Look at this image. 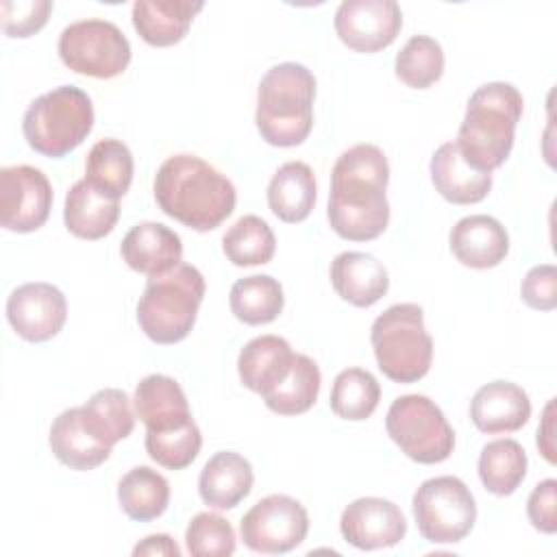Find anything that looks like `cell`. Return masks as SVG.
<instances>
[{"instance_id":"obj_1","label":"cell","mask_w":557,"mask_h":557,"mask_svg":"<svg viewBox=\"0 0 557 557\" xmlns=\"http://www.w3.org/2000/svg\"><path fill=\"white\" fill-rule=\"evenodd\" d=\"M387 183L389 163L379 146L355 144L344 150L331 172V228L348 242L376 239L389 224Z\"/></svg>"},{"instance_id":"obj_2","label":"cell","mask_w":557,"mask_h":557,"mask_svg":"<svg viewBox=\"0 0 557 557\" xmlns=\"http://www.w3.org/2000/svg\"><path fill=\"white\" fill-rule=\"evenodd\" d=\"M154 200L165 215L205 233L218 228L233 213L237 191L218 168L196 154L181 152L159 165Z\"/></svg>"},{"instance_id":"obj_3","label":"cell","mask_w":557,"mask_h":557,"mask_svg":"<svg viewBox=\"0 0 557 557\" xmlns=\"http://www.w3.org/2000/svg\"><path fill=\"white\" fill-rule=\"evenodd\" d=\"M522 107V94L511 83L494 81L481 85L468 100L455 141L461 159L485 174L500 168L513 148Z\"/></svg>"},{"instance_id":"obj_4","label":"cell","mask_w":557,"mask_h":557,"mask_svg":"<svg viewBox=\"0 0 557 557\" xmlns=\"http://www.w3.org/2000/svg\"><path fill=\"white\" fill-rule=\"evenodd\" d=\"M315 76L302 63L272 65L257 89L255 124L259 135L278 148L300 146L313 126Z\"/></svg>"},{"instance_id":"obj_5","label":"cell","mask_w":557,"mask_h":557,"mask_svg":"<svg viewBox=\"0 0 557 557\" xmlns=\"http://www.w3.org/2000/svg\"><path fill=\"white\" fill-rule=\"evenodd\" d=\"M205 276L189 263L150 276L137 302V322L154 344H176L194 329L205 298Z\"/></svg>"},{"instance_id":"obj_6","label":"cell","mask_w":557,"mask_h":557,"mask_svg":"<svg viewBox=\"0 0 557 557\" xmlns=\"http://www.w3.org/2000/svg\"><path fill=\"white\" fill-rule=\"evenodd\" d=\"M94 128V104L87 91L61 85L35 98L22 120L26 144L44 157H65Z\"/></svg>"},{"instance_id":"obj_7","label":"cell","mask_w":557,"mask_h":557,"mask_svg":"<svg viewBox=\"0 0 557 557\" xmlns=\"http://www.w3.org/2000/svg\"><path fill=\"white\" fill-rule=\"evenodd\" d=\"M379 370L394 383L420 381L433 361V339L424 329V311L416 302L387 307L370 331Z\"/></svg>"},{"instance_id":"obj_8","label":"cell","mask_w":557,"mask_h":557,"mask_svg":"<svg viewBox=\"0 0 557 557\" xmlns=\"http://www.w3.org/2000/svg\"><path fill=\"white\" fill-rule=\"evenodd\" d=\"M392 442L418 463H442L455 448V431L442 409L422 394L398 396L385 416Z\"/></svg>"},{"instance_id":"obj_9","label":"cell","mask_w":557,"mask_h":557,"mask_svg":"<svg viewBox=\"0 0 557 557\" xmlns=\"http://www.w3.org/2000/svg\"><path fill=\"white\" fill-rule=\"evenodd\" d=\"M420 535L433 544H457L474 527L476 505L468 485L450 474L420 483L411 498Z\"/></svg>"},{"instance_id":"obj_10","label":"cell","mask_w":557,"mask_h":557,"mask_svg":"<svg viewBox=\"0 0 557 557\" xmlns=\"http://www.w3.org/2000/svg\"><path fill=\"white\" fill-rule=\"evenodd\" d=\"M57 50L65 67L91 78H115L131 63V44L109 20L72 22L61 30Z\"/></svg>"},{"instance_id":"obj_11","label":"cell","mask_w":557,"mask_h":557,"mask_svg":"<svg viewBox=\"0 0 557 557\" xmlns=\"http://www.w3.org/2000/svg\"><path fill=\"white\" fill-rule=\"evenodd\" d=\"M309 533L307 509L287 494L257 500L239 522L244 544L263 555H283L305 542Z\"/></svg>"},{"instance_id":"obj_12","label":"cell","mask_w":557,"mask_h":557,"mask_svg":"<svg viewBox=\"0 0 557 557\" xmlns=\"http://www.w3.org/2000/svg\"><path fill=\"white\" fill-rule=\"evenodd\" d=\"M52 209V185L33 165H9L0 170V224L13 233L41 228Z\"/></svg>"},{"instance_id":"obj_13","label":"cell","mask_w":557,"mask_h":557,"mask_svg":"<svg viewBox=\"0 0 557 557\" xmlns=\"http://www.w3.org/2000/svg\"><path fill=\"white\" fill-rule=\"evenodd\" d=\"M335 33L355 52L387 48L403 28V11L394 0H344L335 11Z\"/></svg>"},{"instance_id":"obj_14","label":"cell","mask_w":557,"mask_h":557,"mask_svg":"<svg viewBox=\"0 0 557 557\" xmlns=\"http://www.w3.org/2000/svg\"><path fill=\"white\" fill-rule=\"evenodd\" d=\"M67 302L59 287L37 281L15 287L7 298V320L26 342H48L63 329Z\"/></svg>"},{"instance_id":"obj_15","label":"cell","mask_w":557,"mask_h":557,"mask_svg":"<svg viewBox=\"0 0 557 557\" xmlns=\"http://www.w3.org/2000/svg\"><path fill=\"white\" fill-rule=\"evenodd\" d=\"M342 537L359 550L396 546L407 533L400 507L387 498L363 496L352 500L339 518Z\"/></svg>"},{"instance_id":"obj_16","label":"cell","mask_w":557,"mask_h":557,"mask_svg":"<svg viewBox=\"0 0 557 557\" xmlns=\"http://www.w3.org/2000/svg\"><path fill=\"white\" fill-rule=\"evenodd\" d=\"M470 418L481 433H513L529 422L531 400L520 385L511 381H492L479 387L472 396Z\"/></svg>"},{"instance_id":"obj_17","label":"cell","mask_w":557,"mask_h":557,"mask_svg":"<svg viewBox=\"0 0 557 557\" xmlns=\"http://www.w3.org/2000/svg\"><path fill=\"white\" fill-rule=\"evenodd\" d=\"M126 265L139 274L159 276L183 263L181 237L161 222H139L122 239L120 246Z\"/></svg>"},{"instance_id":"obj_18","label":"cell","mask_w":557,"mask_h":557,"mask_svg":"<svg viewBox=\"0 0 557 557\" xmlns=\"http://www.w3.org/2000/svg\"><path fill=\"white\" fill-rule=\"evenodd\" d=\"M450 250L459 263L487 270L505 261L509 252V235L505 226L485 213L461 218L448 235Z\"/></svg>"},{"instance_id":"obj_19","label":"cell","mask_w":557,"mask_h":557,"mask_svg":"<svg viewBox=\"0 0 557 557\" xmlns=\"http://www.w3.org/2000/svg\"><path fill=\"white\" fill-rule=\"evenodd\" d=\"M135 413L146 431L165 433L189 424L191 411L183 387L165 374H148L135 387Z\"/></svg>"},{"instance_id":"obj_20","label":"cell","mask_w":557,"mask_h":557,"mask_svg":"<svg viewBox=\"0 0 557 557\" xmlns=\"http://www.w3.org/2000/svg\"><path fill=\"white\" fill-rule=\"evenodd\" d=\"M331 283L337 296L355 307H372L389 289L385 265L370 252L346 250L331 263Z\"/></svg>"},{"instance_id":"obj_21","label":"cell","mask_w":557,"mask_h":557,"mask_svg":"<svg viewBox=\"0 0 557 557\" xmlns=\"http://www.w3.org/2000/svg\"><path fill=\"white\" fill-rule=\"evenodd\" d=\"M255 474L246 457L233 450L215 453L198 476V494L213 509L237 507L252 490Z\"/></svg>"},{"instance_id":"obj_22","label":"cell","mask_w":557,"mask_h":557,"mask_svg":"<svg viewBox=\"0 0 557 557\" xmlns=\"http://www.w3.org/2000/svg\"><path fill=\"white\" fill-rule=\"evenodd\" d=\"M52 455L70 470L87 472L104 463L111 455V446L100 442L83 422L81 407H70L61 411L48 435Z\"/></svg>"},{"instance_id":"obj_23","label":"cell","mask_w":557,"mask_h":557,"mask_svg":"<svg viewBox=\"0 0 557 557\" xmlns=\"http://www.w3.org/2000/svg\"><path fill=\"white\" fill-rule=\"evenodd\" d=\"M202 7L191 0H137L133 2V26L148 46H174L187 35Z\"/></svg>"},{"instance_id":"obj_24","label":"cell","mask_w":557,"mask_h":557,"mask_svg":"<svg viewBox=\"0 0 557 557\" xmlns=\"http://www.w3.org/2000/svg\"><path fill=\"white\" fill-rule=\"evenodd\" d=\"M294 355L289 342L278 335L252 337L237 357L239 379L250 392L265 396L287 376Z\"/></svg>"},{"instance_id":"obj_25","label":"cell","mask_w":557,"mask_h":557,"mask_svg":"<svg viewBox=\"0 0 557 557\" xmlns=\"http://www.w3.org/2000/svg\"><path fill=\"white\" fill-rule=\"evenodd\" d=\"M431 181L442 198L453 205L481 202L492 189V174L470 168L455 141L442 144L431 157Z\"/></svg>"},{"instance_id":"obj_26","label":"cell","mask_w":557,"mask_h":557,"mask_svg":"<svg viewBox=\"0 0 557 557\" xmlns=\"http://www.w3.org/2000/svg\"><path fill=\"white\" fill-rule=\"evenodd\" d=\"M120 218V200L98 191L85 178L76 181L65 194L63 222L65 228L81 239H102Z\"/></svg>"},{"instance_id":"obj_27","label":"cell","mask_w":557,"mask_h":557,"mask_svg":"<svg viewBox=\"0 0 557 557\" xmlns=\"http://www.w3.org/2000/svg\"><path fill=\"white\" fill-rule=\"evenodd\" d=\"M315 205V176L305 161L283 163L268 185L270 211L287 222L298 224L309 218Z\"/></svg>"},{"instance_id":"obj_28","label":"cell","mask_w":557,"mask_h":557,"mask_svg":"<svg viewBox=\"0 0 557 557\" xmlns=\"http://www.w3.org/2000/svg\"><path fill=\"white\" fill-rule=\"evenodd\" d=\"M117 500L131 520L150 522L168 509L170 483L161 472L148 466H137L120 479Z\"/></svg>"},{"instance_id":"obj_29","label":"cell","mask_w":557,"mask_h":557,"mask_svg":"<svg viewBox=\"0 0 557 557\" xmlns=\"http://www.w3.org/2000/svg\"><path fill=\"white\" fill-rule=\"evenodd\" d=\"M133 154L120 139H100L91 146L85 161V181L98 191L120 200L133 183Z\"/></svg>"},{"instance_id":"obj_30","label":"cell","mask_w":557,"mask_h":557,"mask_svg":"<svg viewBox=\"0 0 557 557\" xmlns=\"http://www.w3.org/2000/svg\"><path fill=\"white\" fill-rule=\"evenodd\" d=\"M81 418L85 426L107 446H115L126 440L135 429V413L131 409V398L117 387L98 389L83 407Z\"/></svg>"},{"instance_id":"obj_31","label":"cell","mask_w":557,"mask_h":557,"mask_svg":"<svg viewBox=\"0 0 557 557\" xmlns=\"http://www.w3.org/2000/svg\"><path fill=\"white\" fill-rule=\"evenodd\" d=\"M283 287L270 274H250L233 283L228 305L233 315L250 326L268 324L283 311Z\"/></svg>"},{"instance_id":"obj_32","label":"cell","mask_w":557,"mask_h":557,"mask_svg":"<svg viewBox=\"0 0 557 557\" xmlns=\"http://www.w3.org/2000/svg\"><path fill=\"white\" fill-rule=\"evenodd\" d=\"M527 476V453L520 442L500 437L481 448L479 479L496 496L513 494Z\"/></svg>"},{"instance_id":"obj_33","label":"cell","mask_w":557,"mask_h":557,"mask_svg":"<svg viewBox=\"0 0 557 557\" xmlns=\"http://www.w3.org/2000/svg\"><path fill=\"white\" fill-rule=\"evenodd\" d=\"M320 383L322 374L318 363L311 357L296 352L287 376L263 396V403L270 411L278 416L305 413L318 400Z\"/></svg>"},{"instance_id":"obj_34","label":"cell","mask_w":557,"mask_h":557,"mask_svg":"<svg viewBox=\"0 0 557 557\" xmlns=\"http://www.w3.org/2000/svg\"><path fill=\"white\" fill-rule=\"evenodd\" d=\"M222 250L233 265H263L272 261L276 239L265 220H261L259 215H242L224 233Z\"/></svg>"},{"instance_id":"obj_35","label":"cell","mask_w":557,"mask_h":557,"mask_svg":"<svg viewBox=\"0 0 557 557\" xmlns=\"http://www.w3.org/2000/svg\"><path fill=\"white\" fill-rule=\"evenodd\" d=\"M381 400V385L368 370L346 368L331 387V409L337 418L361 422L374 413Z\"/></svg>"},{"instance_id":"obj_36","label":"cell","mask_w":557,"mask_h":557,"mask_svg":"<svg viewBox=\"0 0 557 557\" xmlns=\"http://www.w3.org/2000/svg\"><path fill=\"white\" fill-rule=\"evenodd\" d=\"M396 76L413 89H426L444 74V50L429 35H413L394 61Z\"/></svg>"},{"instance_id":"obj_37","label":"cell","mask_w":557,"mask_h":557,"mask_svg":"<svg viewBox=\"0 0 557 557\" xmlns=\"http://www.w3.org/2000/svg\"><path fill=\"white\" fill-rule=\"evenodd\" d=\"M200 446H202V435L194 420L181 429L165 431V433L146 431L148 457L168 470L187 468L198 457Z\"/></svg>"},{"instance_id":"obj_38","label":"cell","mask_w":557,"mask_h":557,"mask_svg":"<svg viewBox=\"0 0 557 557\" xmlns=\"http://www.w3.org/2000/svg\"><path fill=\"white\" fill-rule=\"evenodd\" d=\"M185 546L194 557H228L235 553V531L220 513L200 511L185 529Z\"/></svg>"},{"instance_id":"obj_39","label":"cell","mask_w":557,"mask_h":557,"mask_svg":"<svg viewBox=\"0 0 557 557\" xmlns=\"http://www.w3.org/2000/svg\"><path fill=\"white\" fill-rule=\"evenodd\" d=\"M52 11L50 0H4L2 2V30L9 37H30L41 30Z\"/></svg>"},{"instance_id":"obj_40","label":"cell","mask_w":557,"mask_h":557,"mask_svg":"<svg viewBox=\"0 0 557 557\" xmlns=\"http://www.w3.org/2000/svg\"><path fill=\"white\" fill-rule=\"evenodd\" d=\"M520 296L524 305L537 311H553L557 307V270L553 263L535 265L527 272Z\"/></svg>"},{"instance_id":"obj_41","label":"cell","mask_w":557,"mask_h":557,"mask_svg":"<svg viewBox=\"0 0 557 557\" xmlns=\"http://www.w3.org/2000/svg\"><path fill=\"white\" fill-rule=\"evenodd\" d=\"M527 516L537 531L548 535L557 531V481L555 479H544L533 487L527 500Z\"/></svg>"},{"instance_id":"obj_42","label":"cell","mask_w":557,"mask_h":557,"mask_svg":"<svg viewBox=\"0 0 557 557\" xmlns=\"http://www.w3.org/2000/svg\"><path fill=\"white\" fill-rule=\"evenodd\" d=\"M133 555H172V557H178L181 548L176 546V542L170 535L159 533V535L144 537V542H139L133 548Z\"/></svg>"},{"instance_id":"obj_43","label":"cell","mask_w":557,"mask_h":557,"mask_svg":"<svg viewBox=\"0 0 557 557\" xmlns=\"http://www.w3.org/2000/svg\"><path fill=\"white\" fill-rule=\"evenodd\" d=\"M550 409H553V400L546 405V411H544V426L537 429V446L542 450V455L546 457V461L555 463V450H553V416H550Z\"/></svg>"}]
</instances>
